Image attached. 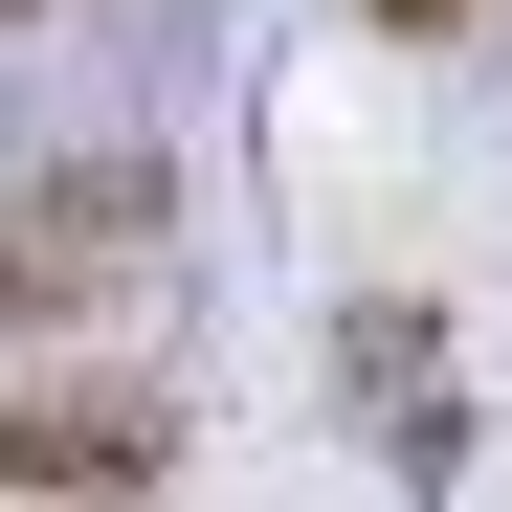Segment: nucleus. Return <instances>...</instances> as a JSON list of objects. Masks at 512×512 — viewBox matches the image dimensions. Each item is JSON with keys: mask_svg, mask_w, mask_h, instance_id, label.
Instances as JSON below:
<instances>
[{"mask_svg": "<svg viewBox=\"0 0 512 512\" xmlns=\"http://www.w3.org/2000/svg\"><path fill=\"white\" fill-rule=\"evenodd\" d=\"M156 245H179V156H45V179H0V357L90 334Z\"/></svg>", "mask_w": 512, "mask_h": 512, "instance_id": "1", "label": "nucleus"}, {"mask_svg": "<svg viewBox=\"0 0 512 512\" xmlns=\"http://www.w3.org/2000/svg\"><path fill=\"white\" fill-rule=\"evenodd\" d=\"M357 23H379V45H468L490 0H357Z\"/></svg>", "mask_w": 512, "mask_h": 512, "instance_id": "3", "label": "nucleus"}, {"mask_svg": "<svg viewBox=\"0 0 512 512\" xmlns=\"http://www.w3.org/2000/svg\"><path fill=\"white\" fill-rule=\"evenodd\" d=\"M179 446V379H0V512H156Z\"/></svg>", "mask_w": 512, "mask_h": 512, "instance_id": "2", "label": "nucleus"}, {"mask_svg": "<svg viewBox=\"0 0 512 512\" xmlns=\"http://www.w3.org/2000/svg\"><path fill=\"white\" fill-rule=\"evenodd\" d=\"M0 23H45V0H0Z\"/></svg>", "mask_w": 512, "mask_h": 512, "instance_id": "4", "label": "nucleus"}]
</instances>
